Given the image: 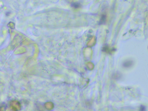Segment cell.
I'll return each instance as SVG.
<instances>
[{"label": "cell", "instance_id": "6da1fadb", "mask_svg": "<svg viewBox=\"0 0 148 111\" xmlns=\"http://www.w3.org/2000/svg\"><path fill=\"white\" fill-rule=\"evenodd\" d=\"M134 64V62L131 60H127L122 63V66L125 68H128L131 67Z\"/></svg>", "mask_w": 148, "mask_h": 111}, {"label": "cell", "instance_id": "7a4b0ae2", "mask_svg": "<svg viewBox=\"0 0 148 111\" xmlns=\"http://www.w3.org/2000/svg\"><path fill=\"white\" fill-rule=\"evenodd\" d=\"M71 6L72 7H74V9H78L80 7L81 5H80V3H78V2H74L71 4Z\"/></svg>", "mask_w": 148, "mask_h": 111}, {"label": "cell", "instance_id": "3957f363", "mask_svg": "<svg viewBox=\"0 0 148 111\" xmlns=\"http://www.w3.org/2000/svg\"><path fill=\"white\" fill-rule=\"evenodd\" d=\"M106 16L105 15H103L99 22V24H103L106 22Z\"/></svg>", "mask_w": 148, "mask_h": 111}, {"label": "cell", "instance_id": "277c9868", "mask_svg": "<svg viewBox=\"0 0 148 111\" xmlns=\"http://www.w3.org/2000/svg\"><path fill=\"white\" fill-rule=\"evenodd\" d=\"M140 110L141 111H145V106H141L140 108Z\"/></svg>", "mask_w": 148, "mask_h": 111}]
</instances>
